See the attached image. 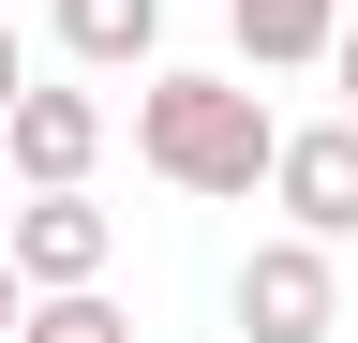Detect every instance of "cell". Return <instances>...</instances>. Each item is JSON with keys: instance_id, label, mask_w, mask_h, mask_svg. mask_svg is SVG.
<instances>
[{"instance_id": "obj_1", "label": "cell", "mask_w": 358, "mask_h": 343, "mask_svg": "<svg viewBox=\"0 0 358 343\" xmlns=\"http://www.w3.org/2000/svg\"><path fill=\"white\" fill-rule=\"evenodd\" d=\"M134 149H150V180H179V194H254L268 164H284V119H268V90H239V75H150V90H134Z\"/></svg>"}, {"instance_id": "obj_2", "label": "cell", "mask_w": 358, "mask_h": 343, "mask_svg": "<svg viewBox=\"0 0 358 343\" xmlns=\"http://www.w3.org/2000/svg\"><path fill=\"white\" fill-rule=\"evenodd\" d=\"M343 328V284H329V239L284 224V239H254L239 254V343H329Z\"/></svg>"}, {"instance_id": "obj_3", "label": "cell", "mask_w": 358, "mask_h": 343, "mask_svg": "<svg viewBox=\"0 0 358 343\" xmlns=\"http://www.w3.org/2000/svg\"><path fill=\"white\" fill-rule=\"evenodd\" d=\"M15 269H30V298H60V284H105V254H120V224L105 209H90V180H60V194H30L15 224Z\"/></svg>"}, {"instance_id": "obj_4", "label": "cell", "mask_w": 358, "mask_h": 343, "mask_svg": "<svg viewBox=\"0 0 358 343\" xmlns=\"http://www.w3.org/2000/svg\"><path fill=\"white\" fill-rule=\"evenodd\" d=\"M0 164H15L30 194H60V180H90V164H105V105H90V90H30L15 119H0Z\"/></svg>"}, {"instance_id": "obj_5", "label": "cell", "mask_w": 358, "mask_h": 343, "mask_svg": "<svg viewBox=\"0 0 358 343\" xmlns=\"http://www.w3.org/2000/svg\"><path fill=\"white\" fill-rule=\"evenodd\" d=\"M268 194H284V224H313V239H358V119H313V135H284Z\"/></svg>"}, {"instance_id": "obj_6", "label": "cell", "mask_w": 358, "mask_h": 343, "mask_svg": "<svg viewBox=\"0 0 358 343\" xmlns=\"http://www.w3.org/2000/svg\"><path fill=\"white\" fill-rule=\"evenodd\" d=\"M224 30H239V60H254V75H299V60H329V45H343V0H224Z\"/></svg>"}, {"instance_id": "obj_7", "label": "cell", "mask_w": 358, "mask_h": 343, "mask_svg": "<svg viewBox=\"0 0 358 343\" xmlns=\"http://www.w3.org/2000/svg\"><path fill=\"white\" fill-rule=\"evenodd\" d=\"M150 45H164V0H60V60L120 75V60H150Z\"/></svg>"}, {"instance_id": "obj_8", "label": "cell", "mask_w": 358, "mask_h": 343, "mask_svg": "<svg viewBox=\"0 0 358 343\" xmlns=\"http://www.w3.org/2000/svg\"><path fill=\"white\" fill-rule=\"evenodd\" d=\"M15 343H134V328H120V298H105V284H60V298H30V328H15Z\"/></svg>"}, {"instance_id": "obj_9", "label": "cell", "mask_w": 358, "mask_h": 343, "mask_svg": "<svg viewBox=\"0 0 358 343\" xmlns=\"http://www.w3.org/2000/svg\"><path fill=\"white\" fill-rule=\"evenodd\" d=\"M30 328V269H15V239H0V343Z\"/></svg>"}, {"instance_id": "obj_10", "label": "cell", "mask_w": 358, "mask_h": 343, "mask_svg": "<svg viewBox=\"0 0 358 343\" xmlns=\"http://www.w3.org/2000/svg\"><path fill=\"white\" fill-rule=\"evenodd\" d=\"M30 105V60H15V30H0V119H15Z\"/></svg>"}, {"instance_id": "obj_11", "label": "cell", "mask_w": 358, "mask_h": 343, "mask_svg": "<svg viewBox=\"0 0 358 343\" xmlns=\"http://www.w3.org/2000/svg\"><path fill=\"white\" fill-rule=\"evenodd\" d=\"M329 90H343V119H358V30H343V45H329Z\"/></svg>"}, {"instance_id": "obj_12", "label": "cell", "mask_w": 358, "mask_h": 343, "mask_svg": "<svg viewBox=\"0 0 358 343\" xmlns=\"http://www.w3.org/2000/svg\"><path fill=\"white\" fill-rule=\"evenodd\" d=\"M0 224H15V209H0Z\"/></svg>"}]
</instances>
